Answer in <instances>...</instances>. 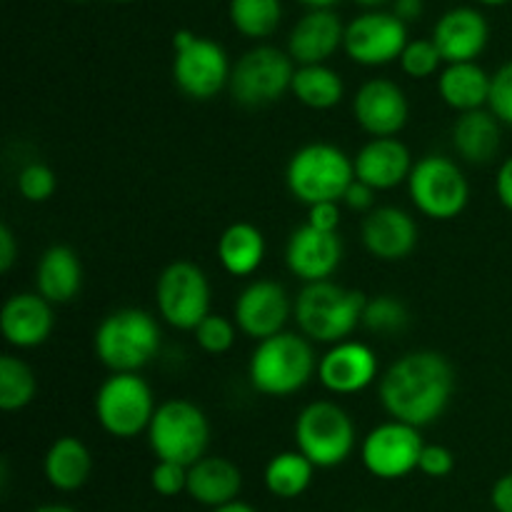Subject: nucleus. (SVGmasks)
I'll return each instance as SVG.
<instances>
[{
    "label": "nucleus",
    "mask_w": 512,
    "mask_h": 512,
    "mask_svg": "<svg viewBox=\"0 0 512 512\" xmlns=\"http://www.w3.org/2000/svg\"><path fill=\"white\" fill-rule=\"evenodd\" d=\"M455 393V373L448 358L435 350H413L380 375V405L393 420L428 428L448 410Z\"/></svg>",
    "instance_id": "obj_1"
},
{
    "label": "nucleus",
    "mask_w": 512,
    "mask_h": 512,
    "mask_svg": "<svg viewBox=\"0 0 512 512\" xmlns=\"http://www.w3.org/2000/svg\"><path fill=\"white\" fill-rule=\"evenodd\" d=\"M368 298L360 290L323 280L300 288L293 300V318L300 335L310 343L338 345L363 325V310Z\"/></svg>",
    "instance_id": "obj_2"
},
{
    "label": "nucleus",
    "mask_w": 512,
    "mask_h": 512,
    "mask_svg": "<svg viewBox=\"0 0 512 512\" xmlns=\"http://www.w3.org/2000/svg\"><path fill=\"white\" fill-rule=\"evenodd\" d=\"M318 373L313 345L305 335L280 333L255 345L248 363V378L268 398H288L303 390Z\"/></svg>",
    "instance_id": "obj_3"
},
{
    "label": "nucleus",
    "mask_w": 512,
    "mask_h": 512,
    "mask_svg": "<svg viewBox=\"0 0 512 512\" xmlns=\"http://www.w3.org/2000/svg\"><path fill=\"white\" fill-rule=\"evenodd\" d=\"M95 358L110 373H138L160 350V325L140 308H120L98 325Z\"/></svg>",
    "instance_id": "obj_4"
},
{
    "label": "nucleus",
    "mask_w": 512,
    "mask_h": 512,
    "mask_svg": "<svg viewBox=\"0 0 512 512\" xmlns=\"http://www.w3.org/2000/svg\"><path fill=\"white\" fill-rule=\"evenodd\" d=\"M353 180V158L330 143L303 145L285 168L290 195L308 208L318 203H340Z\"/></svg>",
    "instance_id": "obj_5"
},
{
    "label": "nucleus",
    "mask_w": 512,
    "mask_h": 512,
    "mask_svg": "<svg viewBox=\"0 0 512 512\" xmlns=\"http://www.w3.org/2000/svg\"><path fill=\"white\" fill-rule=\"evenodd\" d=\"M148 445L158 460L190 468L200 458H205V450L210 445L208 418L190 400H165L150 420Z\"/></svg>",
    "instance_id": "obj_6"
},
{
    "label": "nucleus",
    "mask_w": 512,
    "mask_h": 512,
    "mask_svg": "<svg viewBox=\"0 0 512 512\" xmlns=\"http://www.w3.org/2000/svg\"><path fill=\"white\" fill-rule=\"evenodd\" d=\"M295 448L315 468H338L355 450L353 418L330 400L305 405L295 420Z\"/></svg>",
    "instance_id": "obj_7"
},
{
    "label": "nucleus",
    "mask_w": 512,
    "mask_h": 512,
    "mask_svg": "<svg viewBox=\"0 0 512 512\" xmlns=\"http://www.w3.org/2000/svg\"><path fill=\"white\" fill-rule=\"evenodd\" d=\"M155 410L153 390L138 373H113L95 393V420L120 440L148 433Z\"/></svg>",
    "instance_id": "obj_8"
},
{
    "label": "nucleus",
    "mask_w": 512,
    "mask_h": 512,
    "mask_svg": "<svg viewBox=\"0 0 512 512\" xmlns=\"http://www.w3.org/2000/svg\"><path fill=\"white\" fill-rule=\"evenodd\" d=\"M408 193L425 218L453 220L468 208L470 185L455 160L425 155L410 170Z\"/></svg>",
    "instance_id": "obj_9"
},
{
    "label": "nucleus",
    "mask_w": 512,
    "mask_h": 512,
    "mask_svg": "<svg viewBox=\"0 0 512 512\" xmlns=\"http://www.w3.org/2000/svg\"><path fill=\"white\" fill-rule=\"evenodd\" d=\"M173 80L193 100H213L230 83V63L215 40L178 30L173 38Z\"/></svg>",
    "instance_id": "obj_10"
},
{
    "label": "nucleus",
    "mask_w": 512,
    "mask_h": 512,
    "mask_svg": "<svg viewBox=\"0 0 512 512\" xmlns=\"http://www.w3.org/2000/svg\"><path fill=\"white\" fill-rule=\"evenodd\" d=\"M293 58L273 45L248 50L230 70L228 90L235 103L263 108L283 98L293 85Z\"/></svg>",
    "instance_id": "obj_11"
},
{
    "label": "nucleus",
    "mask_w": 512,
    "mask_h": 512,
    "mask_svg": "<svg viewBox=\"0 0 512 512\" xmlns=\"http://www.w3.org/2000/svg\"><path fill=\"white\" fill-rule=\"evenodd\" d=\"M160 318L178 330H195L210 315V283L203 268L190 260H175L155 285Z\"/></svg>",
    "instance_id": "obj_12"
},
{
    "label": "nucleus",
    "mask_w": 512,
    "mask_h": 512,
    "mask_svg": "<svg viewBox=\"0 0 512 512\" xmlns=\"http://www.w3.org/2000/svg\"><path fill=\"white\" fill-rule=\"evenodd\" d=\"M423 448L425 443L418 428L388 420L365 435L360 445V458L373 478L400 480L418 470Z\"/></svg>",
    "instance_id": "obj_13"
},
{
    "label": "nucleus",
    "mask_w": 512,
    "mask_h": 512,
    "mask_svg": "<svg viewBox=\"0 0 512 512\" xmlns=\"http://www.w3.org/2000/svg\"><path fill=\"white\" fill-rule=\"evenodd\" d=\"M408 30L393 13H363L345 28L343 48L360 65H385L400 58L408 45Z\"/></svg>",
    "instance_id": "obj_14"
},
{
    "label": "nucleus",
    "mask_w": 512,
    "mask_h": 512,
    "mask_svg": "<svg viewBox=\"0 0 512 512\" xmlns=\"http://www.w3.org/2000/svg\"><path fill=\"white\" fill-rule=\"evenodd\" d=\"M290 315H293V303L283 285L275 280H255L245 285L233 305V318L240 333L258 343L285 333L283 328L288 325Z\"/></svg>",
    "instance_id": "obj_15"
},
{
    "label": "nucleus",
    "mask_w": 512,
    "mask_h": 512,
    "mask_svg": "<svg viewBox=\"0 0 512 512\" xmlns=\"http://www.w3.org/2000/svg\"><path fill=\"white\" fill-rule=\"evenodd\" d=\"M353 118L373 138H395L410 118L405 90L388 78L368 80L353 98Z\"/></svg>",
    "instance_id": "obj_16"
},
{
    "label": "nucleus",
    "mask_w": 512,
    "mask_h": 512,
    "mask_svg": "<svg viewBox=\"0 0 512 512\" xmlns=\"http://www.w3.org/2000/svg\"><path fill=\"white\" fill-rule=\"evenodd\" d=\"M343 260V243L338 233H323L305 223L295 228L285 245V263L295 278L308 283H323L333 278Z\"/></svg>",
    "instance_id": "obj_17"
},
{
    "label": "nucleus",
    "mask_w": 512,
    "mask_h": 512,
    "mask_svg": "<svg viewBox=\"0 0 512 512\" xmlns=\"http://www.w3.org/2000/svg\"><path fill=\"white\" fill-rule=\"evenodd\" d=\"M318 378L333 395H355L378 380V358L360 340L330 345L318 363Z\"/></svg>",
    "instance_id": "obj_18"
},
{
    "label": "nucleus",
    "mask_w": 512,
    "mask_h": 512,
    "mask_svg": "<svg viewBox=\"0 0 512 512\" xmlns=\"http://www.w3.org/2000/svg\"><path fill=\"white\" fill-rule=\"evenodd\" d=\"M360 240L373 258L383 263L405 260L418 245V223L413 215L393 205H380L365 215Z\"/></svg>",
    "instance_id": "obj_19"
},
{
    "label": "nucleus",
    "mask_w": 512,
    "mask_h": 512,
    "mask_svg": "<svg viewBox=\"0 0 512 512\" xmlns=\"http://www.w3.org/2000/svg\"><path fill=\"white\" fill-rule=\"evenodd\" d=\"M413 165L408 145L398 138L368 140L353 158L355 178L373 190H393L408 183Z\"/></svg>",
    "instance_id": "obj_20"
},
{
    "label": "nucleus",
    "mask_w": 512,
    "mask_h": 512,
    "mask_svg": "<svg viewBox=\"0 0 512 512\" xmlns=\"http://www.w3.org/2000/svg\"><path fill=\"white\" fill-rule=\"evenodd\" d=\"M488 20L473 8H453L435 23L433 43L445 63H475L488 45Z\"/></svg>",
    "instance_id": "obj_21"
},
{
    "label": "nucleus",
    "mask_w": 512,
    "mask_h": 512,
    "mask_svg": "<svg viewBox=\"0 0 512 512\" xmlns=\"http://www.w3.org/2000/svg\"><path fill=\"white\" fill-rule=\"evenodd\" d=\"M0 330L13 348H38L53 333V308L40 293L13 295L0 310Z\"/></svg>",
    "instance_id": "obj_22"
},
{
    "label": "nucleus",
    "mask_w": 512,
    "mask_h": 512,
    "mask_svg": "<svg viewBox=\"0 0 512 512\" xmlns=\"http://www.w3.org/2000/svg\"><path fill=\"white\" fill-rule=\"evenodd\" d=\"M343 40L345 28L333 10H310L290 33L288 55L300 65H325Z\"/></svg>",
    "instance_id": "obj_23"
},
{
    "label": "nucleus",
    "mask_w": 512,
    "mask_h": 512,
    "mask_svg": "<svg viewBox=\"0 0 512 512\" xmlns=\"http://www.w3.org/2000/svg\"><path fill=\"white\" fill-rule=\"evenodd\" d=\"M243 490V473L238 465L220 455H205L188 468V495L195 503L215 510L235 503Z\"/></svg>",
    "instance_id": "obj_24"
},
{
    "label": "nucleus",
    "mask_w": 512,
    "mask_h": 512,
    "mask_svg": "<svg viewBox=\"0 0 512 512\" xmlns=\"http://www.w3.org/2000/svg\"><path fill=\"white\" fill-rule=\"evenodd\" d=\"M83 285V265L78 253L68 245H50L35 268V293L43 295L50 305L70 303Z\"/></svg>",
    "instance_id": "obj_25"
},
{
    "label": "nucleus",
    "mask_w": 512,
    "mask_h": 512,
    "mask_svg": "<svg viewBox=\"0 0 512 512\" xmlns=\"http://www.w3.org/2000/svg\"><path fill=\"white\" fill-rule=\"evenodd\" d=\"M500 120L488 108L460 113L453 123V148L465 163L485 165L500 153L503 145V128Z\"/></svg>",
    "instance_id": "obj_26"
},
{
    "label": "nucleus",
    "mask_w": 512,
    "mask_h": 512,
    "mask_svg": "<svg viewBox=\"0 0 512 512\" xmlns=\"http://www.w3.org/2000/svg\"><path fill=\"white\" fill-rule=\"evenodd\" d=\"M493 75L485 73L478 63H450L438 78V93L445 105L458 113L483 110L490 100Z\"/></svg>",
    "instance_id": "obj_27"
},
{
    "label": "nucleus",
    "mask_w": 512,
    "mask_h": 512,
    "mask_svg": "<svg viewBox=\"0 0 512 512\" xmlns=\"http://www.w3.org/2000/svg\"><path fill=\"white\" fill-rule=\"evenodd\" d=\"M93 470V458L85 443H80L73 435H63L48 448L43 460L45 480L53 485L58 493H75L83 488Z\"/></svg>",
    "instance_id": "obj_28"
},
{
    "label": "nucleus",
    "mask_w": 512,
    "mask_h": 512,
    "mask_svg": "<svg viewBox=\"0 0 512 512\" xmlns=\"http://www.w3.org/2000/svg\"><path fill=\"white\" fill-rule=\"evenodd\" d=\"M265 258V238L253 223H233L218 240V260L235 278L253 275Z\"/></svg>",
    "instance_id": "obj_29"
},
{
    "label": "nucleus",
    "mask_w": 512,
    "mask_h": 512,
    "mask_svg": "<svg viewBox=\"0 0 512 512\" xmlns=\"http://www.w3.org/2000/svg\"><path fill=\"white\" fill-rule=\"evenodd\" d=\"M290 93L310 110H330L343 100L345 85L328 65H300L295 68Z\"/></svg>",
    "instance_id": "obj_30"
},
{
    "label": "nucleus",
    "mask_w": 512,
    "mask_h": 512,
    "mask_svg": "<svg viewBox=\"0 0 512 512\" xmlns=\"http://www.w3.org/2000/svg\"><path fill=\"white\" fill-rule=\"evenodd\" d=\"M315 465L300 450H285L265 465V488L280 500H295L313 483Z\"/></svg>",
    "instance_id": "obj_31"
},
{
    "label": "nucleus",
    "mask_w": 512,
    "mask_h": 512,
    "mask_svg": "<svg viewBox=\"0 0 512 512\" xmlns=\"http://www.w3.org/2000/svg\"><path fill=\"white\" fill-rule=\"evenodd\" d=\"M35 393H38V383L30 365L5 353L0 358V410L5 413L23 410L25 405L33 403Z\"/></svg>",
    "instance_id": "obj_32"
},
{
    "label": "nucleus",
    "mask_w": 512,
    "mask_h": 512,
    "mask_svg": "<svg viewBox=\"0 0 512 512\" xmlns=\"http://www.w3.org/2000/svg\"><path fill=\"white\" fill-rule=\"evenodd\" d=\"M230 20L248 38H265L280 23V0H230Z\"/></svg>",
    "instance_id": "obj_33"
},
{
    "label": "nucleus",
    "mask_w": 512,
    "mask_h": 512,
    "mask_svg": "<svg viewBox=\"0 0 512 512\" xmlns=\"http://www.w3.org/2000/svg\"><path fill=\"white\" fill-rule=\"evenodd\" d=\"M408 308L395 295H375L365 303L363 328L375 335H398L408 328Z\"/></svg>",
    "instance_id": "obj_34"
},
{
    "label": "nucleus",
    "mask_w": 512,
    "mask_h": 512,
    "mask_svg": "<svg viewBox=\"0 0 512 512\" xmlns=\"http://www.w3.org/2000/svg\"><path fill=\"white\" fill-rule=\"evenodd\" d=\"M440 63H443V55H440L438 45L430 40H410L405 45L403 55H400V68H403L405 75L420 80L430 78V75L438 73Z\"/></svg>",
    "instance_id": "obj_35"
},
{
    "label": "nucleus",
    "mask_w": 512,
    "mask_h": 512,
    "mask_svg": "<svg viewBox=\"0 0 512 512\" xmlns=\"http://www.w3.org/2000/svg\"><path fill=\"white\" fill-rule=\"evenodd\" d=\"M235 330H238V325L230 323L228 318L210 313L208 318L193 330V335L200 350H205L208 355H223L235 345Z\"/></svg>",
    "instance_id": "obj_36"
},
{
    "label": "nucleus",
    "mask_w": 512,
    "mask_h": 512,
    "mask_svg": "<svg viewBox=\"0 0 512 512\" xmlns=\"http://www.w3.org/2000/svg\"><path fill=\"white\" fill-rule=\"evenodd\" d=\"M58 180L55 173L43 163H30L20 170L18 175V190L28 203H45L53 198Z\"/></svg>",
    "instance_id": "obj_37"
},
{
    "label": "nucleus",
    "mask_w": 512,
    "mask_h": 512,
    "mask_svg": "<svg viewBox=\"0 0 512 512\" xmlns=\"http://www.w3.org/2000/svg\"><path fill=\"white\" fill-rule=\"evenodd\" d=\"M150 485L160 498H178L180 493H188V468L158 460L150 470Z\"/></svg>",
    "instance_id": "obj_38"
},
{
    "label": "nucleus",
    "mask_w": 512,
    "mask_h": 512,
    "mask_svg": "<svg viewBox=\"0 0 512 512\" xmlns=\"http://www.w3.org/2000/svg\"><path fill=\"white\" fill-rule=\"evenodd\" d=\"M488 110L500 120V123L512 128V63H505L503 68H498V73L493 75Z\"/></svg>",
    "instance_id": "obj_39"
},
{
    "label": "nucleus",
    "mask_w": 512,
    "mask_h": 512,
    "mask_svg": "<svg viewBox=\"0 0 512 512\" xmlns=\"http://www.w3.org/2000/svg\"><path fill=\"white\" fill-rule=\"evenodd\" d=\"M418 470L425 475V478H448L455 470V455L453 450H448L445 445H425L423 453H420Z\"/></svg>",
    "instance_id": "obj_40"
},
{
    "label": "nucleus",
    "mask_w": 512,
    "mask_h": 512,
    "mask_svg": "<svg viewBox=\"0 0 512 512\" xmlns=\"http://www.w3.org/2000/svg\"><path fill=\"white\" fill-rule=\"evenodd\" d=\"M308 225L323 230V233H338L340 208L338 203H318L308 208Z\"/></svg>",
    "instance_id": "obj_41"
},
{
    "label": "nucleus",
    "mask_w": 512,
    "mask_h": 512,
    "mask_svg": "<svg viewBox=\"0 0 512 512\" xmlns=\"http://www.w3.org/2000/svg\"><path fill=\"white\" fill-rule=\"evenodd\" d=\"M343 203L348 205L350 210H358V213H370V210H373V203H375V190L355 178L353 183H350V188L345 190Z\"/></svg>",
    "instance_id": "obj_42"
},
{
    "label": "nucleus",
    "mask_w": 512,
    "mask_h": 512,
    "mask_svg": "<svg viewBox=\"0 0 512 512\" xmlns=\"http://www.w3.org/2000/svg\"><path fill=\"white\" fill-rule=\"evenodd\" d=\"M490 503L495 512H512V473L500 475L490 490Z\"/></svg>",
    "instance_id": "obj_43"
},
{
    "label": "nucleus",
    "mask_w": 512,
    "mask_h": 512,
    "mask_svg": "<svg viewBox=\"0 0 512 512\" xmlns=\"http://www.w3.org/2000/svg\"><path fill=\"white\" fill-rule=\"evenodd\" d=\"M15 258H18V243L8 223L0 225V273H10Z\"/></svg>",
    "instance_id": "obj_44"
},
{
    "label": "nucleus",
    "mask_w": 512,
    "mask_h": 512,
    "mask_svg": "<svg viewBox=\"0 0 512 512\" xmlns=\"http://www.w3.org/2000/svg\"><path fill=\"white\" fill-rule=\"evenodd\" d=\"M495 193L505 208L512 210V155L500 165L498 178H495Z\"/></svg>",
    "instance_id": "obj_45"
},
{
    "label": "nucleus",
    "mask_w": 512,
    "mask_h": 512,
    "mask_svg": "<svg viewBox=\"0 0 512 512\" xmlns=\"http://www.w3.org/2000/svg\"><path fill=\"white\" fill-rule=\"evenodd\" d=\"M393 15L403 20V23L418 20L423 15V0H395Z\"/></svg>",
    "instance_id": "obj_46"
},
{
    "label": "nucleus",
    "mask_w": 512,
    "mask_h": 512,
    "mask_svg": "<svg viewBox=\"0 0 512 512\" xmlns=\"http://www.w3.org/2000/svg\"><path fill=\"white\" fill-rule=\"evenodd\" d=\"M210 512H258L253 508V505L243 503V500H235V503H228V505H220V508L210 510Z\"/></svg>",
    "instance_id": "obj_47"
},
{
    "label": "nucleus",
    "mask_w": 512,
    "mask_h": 512,
    "mask_svg": "<svg viewBox=\"0 0 512 512\" xmlns=\"http://www.w3.org/2000/svg\"><path fill=\"white\" fill-rule=\"evenodd\" d=\"M303 3L310 5V8H315V10H328L330 5L338 3V0H303Z\"/></svg>",
    "instance_id": "obj_48"
},
{
    "label": "nucleus",
    "mask_w": 512,
    "mask_h": 512,
    "mask_svg": "<svg viewBox=\"0 0 512 512\" xmlns=\"http://www.w3.org/2000/svg\"><path fill=\"white\" fill-rule=\"evenodd\" d=\"M33 512H75V510L68 508V505H43V508H38Z\"/></svg>",
    "instance_id": "obj_49"
},
{
    "label": "nucleus",
    "mask_w": 512,
    "mask_h": 512,
    "mask_svg": "<svg viewBox=\"0 0 512 512\" xmlns=\"http://www.w3.org/2000/svg\"><path fill=\"white\" fill-rule=\"evenodd\" d=\"M360 5H380V3H385V0H358Z\"/></svg>",
    "instance_id": "obj_50"
},
{
    "label": "nucleus",
    "mask_w": 512,
    "mask_h": 512,
    "mask_svg": "<svg viewBox=\"0 0 512 512\" xmlns=\"http://www.w3.org/2000/svg\"><path fill=\"white\" fill-rule=\"evenodd\" d=\"M480 3H485V5H500V3H505V0H480Z\"/></svg>",
    "instance_id": "obj_51"
},
{
    "label": "nucleus",
    "mask_w": 512,
    "mask_h": 512,
    "mask_svg": "<svg viewBox=\"0 0 512 512\" xmlns=\"http://www.w3.org/2000/svg\"><path fill=\"white\" fill-rule=\"evenodd\" d=\"M115 3H128V0H115Z\"/></svg>",
    "instance_id": "obj_52"
}]
</instances>
